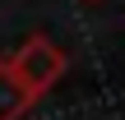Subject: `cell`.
<instances>
[{
    "mask_svg": "<svg viewBox=\"0 0 125 120\" xmlns=\"http://www.w3.org/2000/svg\"><path fill=\"white\" fill-rule=\"evenodd\" d=\"M5 60H9V69L23 79V88H28L37 102H42V97H46V92H51L60 79H65V69H70L65 51H60L51 37H42V32L23 37V42H19V46L5 55Z\"/></svg>",
    "mask_w": 125,
    "mask_h": 120,
    "instance_id": "6da1fadb",
    "label": "cell"
},
{
    "mask_svg": "<svg viewBox=\"0 0 125 120\" xmlns=\"http://www.w3.org/2000/svg\"><path fill=\"white\" fill-rule=\"evenodd\" d=\"M37 106V97L23 88V79L9 69V60L0 55V120H23L28 111Z\"/></svg>",
    "mask_w": 125,
    "mask_h": 120,
    "instance_id": "7a4b0ae2",
    "label": "cell"
}]
</instances>
